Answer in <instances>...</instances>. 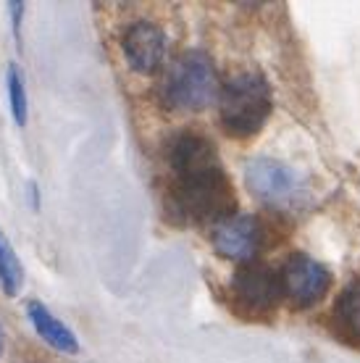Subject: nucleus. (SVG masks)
Returning a JSON list of instances; mask_svg holds the SVG:
<instances>
[{
  "label": "nucleus",
  "mask_w": 360,
  "mask_h": 363,
  "mask_svg": "<svg viewBox=\"0 0 360 363\" xmlns=\"http://www.w3.org/2000/svg\"><path fill=\"white\" fill-rule=\"evenodd\" d=\"M271 113L269 82L258 72H244L232 77L218 98L221 127L232 137H250L261 132Z\"/></svg>",
  "instance_id": "obj_3"
},
{
  "label": "nucleus",
  "mask_w": 360,
  "mask_h": 363,
  "mask_svg": "<svg viewBox=\"0 0 360 363\" xmlns=\"http://www.w3.org/2000/svg\"><path fill=\"white\" fill-rule=\"evenodd\" d=\"M27 316L37 335L43 337V342H47L53 350H61V353H69V355L79 353V340H77V335L63 324L61 318L53 316V311L47 308L43 300H29Z\"/></svg>",
  "instance_id": "obj_9"
},
{
  "label": "nucleus",
  "mask_w": 360,
  "mask_h": 363,
  "mask_svg": "<svg viewBox=\"0 0 360 363\" xmlns=\"http://www.w3.org/2000/svg\"><path fill=\"white\" fill-rule=\"evenodd\" d=\"M6 87H9V100H11V113L16 127H27L29 118V100H27V84H24V74L16 64H9L6 72Z\"/></svg>",
  "instance_id": "obj_12"
},
{
  "label": "nucleus",
  "mask_w": 360,
  "mask_h": 363,
  "mask_svg": "<svg viewBox=\"0 0 360 363\" xmlns=\"http://www.w3.org/2000/svg\"><path fill=\"white\" fill-rule=\"evenodd\" d=\"M337 321L350 337L360 340V281L350 284L337 300Z\"/></svg>",
  "instance_id": "obj_11"
},
{
  "label": "nucleus",
  "mask_w": 360,
  "mask_h": 363,
  "mask_svg": "<svg viewBox=\"0 0 360 363\" xmlns=\"http://www.w3.org/2000/svg\"><path fill=\"white\" fill-rule=\"evenodd\" d=\"M121 53L132 72L153 74L161 69L166 55V35L153 21H135L121 35Z\"/></svg>",
  "instance_id": "obj_6"
},
{
  "label": "nucleus",
  "mask_w": 360,
  "mask_h": 363,
  "mask_svg": "<svg viewBox=\"0 0 360 363\" xmlns=\"http://www.w3.org/2000/svg\"><path fill=\"white\" fill-rule=\"evenodd\" d=\"M221 90L216 66L203 50L176 55L158 82V98L171 111H203L221 98Z\"/></svg>",
  "instance_id": "obj_2"
},
{
  "label": "nucleus",
  "mask_w": 360,
  "mask_h": 363,
  "mask_svg": "<svg viewBox=\"0 0 360 363\" xmlns=\"http://www.w3.org/2000/svg\"><path fill=\"white\" fill-rule=\"evenodd\" d=\"M0 287L9 298H16L24 287V266L3 229H0Z\"/></svg>",
  "instance_id": "obj_10"
},
{
  "label": "nucleus",
  "mask_w": 360,
  "mask_h": 363,
  "mask_svg": "<svg viewBox=\"0 0 360 363\" xmlns=\"http://www.w3.org/2000/svg\"><path fill=\"white\" fill-rule=\"evenodd\" d=\"M235 300L250 313H269L284 295L281 277L263 264H247L232 279Z\"/></svg>",
  "instance_id": "obj_5"
},
{
  "label": "nucleus",
  "mask_w": 360,
  "mask_h": 363,
  "mask_svg": "<svg viewBox=\"0 0 360 363\" xmlns=\"http://www.w3.org/2000/svg\"><path fill=\"white\" fill-rule=\"evenodd\" d=\"M210 242L218 255L232 261H252L263 242V229L252 216H229L210 229Z\"/></svg>",
  "instance_id": "obj_8"
},
{
  "label": "nucleus",
  "mask_w": 360,
  "mask_h": 363,
  "mask_svg": "<svg viewBox=\"0 0 360 363\" xmlns=\"http://www.w3.org/2000/svg\"><path fill=\"white\" fill-rule=\"evenodd\" d=\"M9 11H11V24H13V35H16V40H21V35H18V29H21V16H24V3H18V0H11L9 3Z\"/></svg>",
  "instance_id": "obj_13"
},
{
  "label": "nucleus",
  "mask_w": 360,
  "mask_h": 363,
  "mask_svg": "<svg viewBox=\"0 0 360 363\" xmlns=\"http://www.w3.org/2000/svg\"><path fill=\"white\" fill-rule=\"evenodd\" d=\"M329 281H332L329 272L308 255H292L284 264V272H281L284 295L295 306H303V308L324 298L326 290H329Z\"/></svg>",
  "instance_id": "obj_7"
},
{
  "label": "nucleus",
  "mask_w": 360,
  "mask_h": 363,
  "mask_svg": "<svg viewBox=\"0 0 360 363\" xmlns=\"http://www.w3.org/2000/svg\"><path fill=\"white\" fill-rule=\"evenodd\" d=\"M0 355H3V329H0Z\"/></svg>",
  "instance_id": "obj_14"
},
{
  "label": "nucleus",
  "mask_w": 360,
  "mask_h": 363,
  "mask_svg": "<svg viewBox=\"0 0 360 363\" xmlns=\"http://www.w3.org/2000/svg\"><path fill=\"white\" fill-rule=\"evenodd\" d=\"M171 213L189 224H221L235 216V187L218 161L216 145L198 132H181L169 145Z\"/></svg>",
  "instance_id": "obj_1"
},
{
  "label": "nucleus",
  "mask_w": 360,
  "mask_h": 363,
  "mask_svg": "<svg viewBox=\"0 0 360 363\" xmlns=\"http://www.w3.org/2000/svg\"><path fill=\"white\" fill-rule=\"evenodd\" d=\"M250 192L276 211H298L310 198L308 182L300 172L276 158H252L244 166Z\"/></svg>",
  "instance_id": "obj_4"
}]
</instances>
